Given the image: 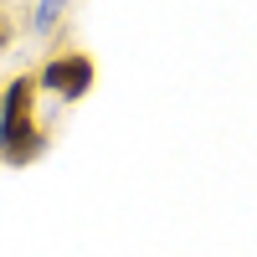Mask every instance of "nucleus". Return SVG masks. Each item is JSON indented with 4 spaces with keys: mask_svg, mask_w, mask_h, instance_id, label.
<instances>
[{
    "mask_svg": "<svg viewBox=\"0 0 257 257\" xmlns=\"http://www.w3.org/2000/svg\"><path fill=\"white\" fill-rule=\"evenodd\" d=\"M11 47H16V16H11L6 6H0V57H6Z\"/></svg>",
    "mask_w": 257,
    "mask_h": 257,
    "instance_id": "5",
    "label": "nucleus"
},
{
    "mask_svg": "<svg viewBox=\"0 0 257 257\" xmlns=\"http://www.w3.org/2000/svg\"><path fill=\"white\" fill-rule=\"evenodd\" d=\"M93 82H98V62H93L88 52H52V57L36 67V88H41V93H57L62 103L88 98Z\"/></svg>",
    "mask_w": 257,
    "mask_h": 257,
    "instance_id": "1",
    "label": "nucleus"
},
{
    "mask_svg": "<svg viewBox=\"0 0 257 257\" xmlns=\"http://www.w3.org/2000/svg\"><path fill=\"white\" fill-rule=\"evenodd\" d=\"M47 149H52V134L36 123V113H26V118H0V160H6L11 170L36 165Z\"/></svg>",
    "mask_w": 257,
    "mask_h": 257,
    "instance_id": "2",
    "label": "nucleus"
},
{
    "mask_svg": "<svg viewBox=\"0 0 257 257\" xmlns=\"http://www.w3.org/2000/svg\"><path fill=\"white\" fill-rule=\"evenodd\" d=\"M36 72H16L11 82H0V118H26L36 113Z\"/></svg>",
    "mask_w": 257,
    "mask_h": 257,
    "instance_id": "3",
    "label": "nucleus"
},
{
    "mask_svg": "<svg viewBox=\"0 0 257 257\" xmlns=\"http://www.w3.org/2000/svg\"><path fill=\"white\" fill-rule=\"evenodd\" d=\"M67 6H72V0H36V11H31V31H36V36H52L57 21L67 16Z\"/></svg>",
    "mask_w": 257,
    "mask_h": 257,
    "instance_id": "4",
    "label": "nucleus"
}]
</instances>
